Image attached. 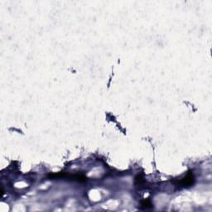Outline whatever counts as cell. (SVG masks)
<instances>
[{
  "mask_svg": "<svg viewBox=\"0 0 212 212\" xmlns=\"http://www.w3.org/2000/svg\"><path fill=\"white\" fill-rule=\"evenodd\" d=\"M194 180L195 179H194V175H193V173H188L183 179H182L180 181L179 184L181 185L182 187H188L192 186L193 183H194Z\"/></svg>",
  "mask_w": 212,
  "mask_h": 212,
  "instance_id": "cell-1",
  "label": "cell"
},
{
  "mask_svg": "<svg viewBox=\"0 0 212 212\" xmlns=\"http://www.w3.org/2000/svg\"><path fill=\"white\" fill-rule=\"evenodd\" d=\"M141 206L143 207V209H148V208L152 207V204L149 199H145V200L141 201Z\"/></svg>",
  "mask_w": 212,
  "mask_h": 212,
  "instance_id": "cell-2",
  "label": "cell"
}]
</instances>
